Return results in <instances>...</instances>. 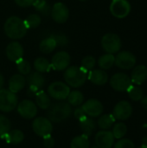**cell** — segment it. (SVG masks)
<instances>
[{
  "label": "cell",
  "instance_id": "6da1fadb",
  "mask_svg": "<svg viewBox=\"0 0 147 148\" xmlns=\"http://www.w3.org/2000/svg\"><path fill=\"white\" fill-rule=\"evenodd\" d=\"M4 32L8 37L13 40H18L23 38L28 30V26L25 20L18 16H10L4 23Z\"/></svg>",
  "mask_w": 147,
  "mask_h": 148
},
{
  "label": "cell",
  "instance_id": "7a4b0ae2",
  "mask_svg": "<svg viewBox=\"0 0 147 148\" xmlns=\"http://www.w3.org/2000/svg\"><path fill=\"white\" fill-rule=\"evenodd\" d=\"M88 73L81 67L70 66L65 69L63 77L67 85L76 88L84 85L88 80Z\"/></svg>",
  "mask_w": 147,
  "mask_h": 148
},
{
  "label": "cell",
  "instance_id": "3957f363",
  "mask_svg": "<svg viewBox=\"0 0 147 148\" xmlns=\"http://www.w3.org/2000/svg\"><path fill=\"white\" fill-rule=\"evenodd\" d=\"M72 108L69 103L68 102H57L48 108L47 117L51 122L60 123L67 119H68L71 115Z\"/></svg>",
  "mask_w": 147,
  "mask_h": 148
},
{
  "label": "cell",
  "instance_id": "277c9868",
  "mask_svg": "<svg viewBox=\"0 0 147 148\" xmlns=\"http://www.w3.org/2000/svg\"><path fill=\"white\" fill-rule=\"evenodd\" d=\"M18 104L16 95L9 89L0 90V111L9 113L13 111Z\"/></svg>",
  "mask_w": 147,
  "mask_h": 148
},
{
  "label": "cell",
  "instance_id": "5b68a950",
  "mask_svg": "<svg viewBox=\"0 0 147 148\" xmlns=\"http://www.w3.org/2000/svg\"><path fill=\"white\" fill-rule=\"evenodd\" d=\"M26 82L29 86L27 90L28 95L30 97H35L36 93L42 90V87L45 85L46 80L44 76L42 75V73L36 71V72L29 73L28 75Z\"/></svg>",
  "mask_w": 147,
  "mask_h": 148
},
{
  "label": "cell",
  "instance_id": "8992f818",
  "mask_svg": "<svg viewBox=\"0 0 147 148\" xmlns=\"http://www.w3.org/2000/svg\"><path fill=\"white\" fill-rule=\"evenodd\" d=\"M69 93V86L62 82H54L48 88V95L49 97L57 101L66 100Z\"/></svg>",
  "mask_w": 147,
  "mask_h": 148
},
{
  "label": "cell",
  "instance_id": "52a82bcc",
  "mask_svg": "<svg viewBox=\"0 0 147 148\" xmlns=\"http://www.w3.org/2000/svg\"><path fill=\"white\" fill-rule=\"evenodd\" d=\"M101 46L108 54H114L120 51L121 48L120 37L114 33H107L101 39Z\"/></svg>",
  "mask_w": 147,
  "mask_h": 148
},
{
  "label": "cell",
  "instance_id": "ba28073f",
  "mask_svg": "<svg viewBox=\"0 0 147 148\" xmlns=\"http://www.w3.org/2000/svg\"><path fill=\"white\" fill-rule=\"evenodd\" d=\"M32 129L37 136L43 138L51 134L53 131V125L48 118L38 117L33 121Z\"/></svg>",
  "mask_w": 147,
  "mask_h": 148
},
{
  "label": "cell",
  "instance_id": "9c48e42d",
  "mask_svg": "<svg viewBox=\"0 0 147 148\" xmlns=\"http://www.w3.org/2000/svg\"><path fill=\"white\" fill-rule=\"evenodd\" d=\"M111 87L118 92L127 91L128 88L133 85L131 78L124 73H117L113 75L110 79Z\"/></svg>",
  "mask_w": 147,
  "mask_h": 148
},
{
  "label": "cell",
  "instance_id": "30bf717a",
  "mask_svg": "<svg viewBox=\"0 0 147 148\" xmlns=\"http://www.w3.org/2000/svg\"><path fill=\"white\" fill-rule=\"evenodd\" d=\"M110 12L117 18H124L131 12V4L127 0H113L110 4Z\"/></svg>",
  "mask_w": 147,
  "mask_h": 148
},
{
  "label": "cell",
  "instance_id": "8fae6325",
  "mask_svg": "<svg viewBox=\"0 0 147 148\" xmlns=\"http://www.w3.org/2000/svg\"><path fill=\"white\" fill-rule=\"evenodd\" d=\"M114 64L122 69H133L136 64L135 56L129 51H121L115 56Z\"/></svg>",
  "mask_w": 147,
  "mask_h": 148
},
{
  "label": "cell",
  "instance_id": "7c38bea8",
  "mask_svg": "<svg viewBox=\"0 0 147 148\" xmlns=\"http://www.w3.org/2000/svg\"><path fill=\"white\" fill-rule=\"evenodd\" d=\"M70 56L66 51H58L56 52L51 59V68L56 71L65 70L70 64Z\"/></svg>",
  "mask_w": 147,
  "mask_h": 148
},
{
  "label": "cell",
  "instance_id": "4fadbf2b",
  "mask_svg": "<svg viewBox=\"0 0 147 148\" xmlns=\"http://www.w3.org/2000/svg\"><path fill=\"white\" fill-rule=\"evenodd\" d=\"M52 19L58 23H64L69 16V10L67 5L63 3H56L53 5L50 11Z\"/></svg>",
  "mask_w": 147,
  "mask_h": 148
},
{
  "label": "cell",
  "instance_id": "5bb4252c",
  "mask_svg": "<svg viewBox=\"0 0 147 148\" xmlns=\"http://www.w3.org/2000/svg\"><path fill=\"white\" fill-rule=\"evenodd\" d=\"M16 109L18 114L24 119H33L37 113V106L32 101L23 100L17 104Z\"/></svg>",
  "mask_w": 147,
  "mask_h": 148
},
{
  "label": "cell",
  "instance_id": "9a60e30c",
  "mask_svg": "<svg viewBox=\"0 0 147 148\" xmlns=\"http://www.w3.org/2000/svg\"><path fill=\"white\" fill-rule=\"evenodd\" d=\"M133 114L132 105L126 101H121L118 102L113 111V115L115 120L118 121H126L131 117Z\"/></svg>",
  "mask_w": 147,
  "mask_h": 148
},
{
  "label": "cell",
  "instance_id": "2e32d148",
  "mask_svg": "<svg viewBox=\"0 0 147 148\" xmlns=\"http://www.w3.org/2000/svg\"><path fill=\"white\" fill-rule=\"evenodd\" d=\"M81 108L84 110L85 114L92 118L100 116L103 112L102 103L96 99H90L87 101Z\"/></svg>",
  "mask_w": 147,
  "mask_h": 148
},
{
  "label": "cell",
  "instance_id": "e0dca14e",
  "mask_svg": "<svg viewBox=\"0 0 147 148\" xmlns=\"http://www.w3.org/2000/svg\"><path fill=\"white\" fill-rule=\"evenodd\" d=\"M5 53H6V56L10 61L16 62L21 58H23L24 52L22 44L18 42L14 41V42H10L7 45Z\"/></svg>",
  "mask_w": 147,
  "mask_h": 148
},
{
  "label": "cell",
  "instance_id": "ac0fdd59",
  "mask_svg": "<svg viewBox=\"0 0 147 148\" xmlns=\"http://www.w3.org/2000/svg\"><path fill=\"white\" fill-rule=\"evenodd\" d=\"M95 143L98 148H111L114 143V137L111 131L102 130L95 135Z\"/></svg>",
  "mask_w": 147,
  "mask_h": 148
},
{
  "label": "cell",
  "instance_id": "d6986e66",
  "mask_svg": "<svg viewBox=\"0 0 147 148\" xmlns=\"http://www.w3.org/2000/svg\"><path fill=\"white\" fill-rule=\"evenodd\" d=\"M88 79L94 85L102 86L108 81V75L103 69H93L88 72Z\"/></svg>",
  "mask_w": 147,
  "mask_h": 148
},
{
  "label": "cell",
  "instance_id": "ffe728a7",
  "mask_svg": "<svg viewBox=\"0 0 147 148\" xmlns=\"http://www.w3.org/2000/svg\"><path fill=\"white\" fill-rule=\"evenodd\" d=\"M131 81L136 85L143 84L147 79V67L145 65L136 66L131 75Z\"/></svg>",
  "mask_w": 147,
  "mask_h": 148
},
{
  "label": "cell",
  "instance_id": "44dd1931",
  "mask_svg": "<svg viewBox=\"0 0 147 148\" xmlns=\"http://www.w3.org/2000/svg\"><path fill=\"white\" fill-rule=\"evenodd\" d=\"M26 84V79L23 75L17 74L10 77L9 81V90L16 94L20 92Z\"/></svg>",
  "mask_w": 147,
  "mask_h": 148
},
{
  "label": "cell",
  "instance_id": "7402d4cb",
  "mask_svg": "<svg viewBox=\"0 0 147 148\" xmlns=\"http://www.w3.org/2000/svg\"><path fill=\"white\" fill-rule=\"evenodd\" d=\"M2 139L5 140V141L9 144L17 145L23 140L24 134L21 130L14 129V130H10Z\"/></svg>",
  "mask_w": 147,
  "mask_h": 148
},
{
  "label": "cell",
  "instance_id": "603a6c76",
  "mask_svg": "<svg viewBox=\"0 0 147 148\" xmlns=\"http://www.w3.org/2000/svg\"><path fill=\"white\" fill-rule=\"evenodd\" d=\"M80 127L83 133V134L87 135L88 137L92 135L96 128V123L92 117L87 116L83 120L80 121Z\"/></svg>",
  "mask_w": 147,
  "mask_h": 148
},
{
  "label": "cell",
  "instance_id": "cb8c5ba5",
  "mask_svg": "<svg viewBox=\"0 0 147 148\" xmlns=\"http://www.w3.org/2000/svg\"><path fill=\"white\" fill-rule=\"evenodd\" d=\"M36 106L39 107L40 108L42 109H48L50 105H51V101H50V97L49 95L45 93L44 91L42 90H40L36 93Z\"/></svg>",
  "mask_w": 147,
  "mask_h": 148
},
{
  "label": "cell",
  "instance_id": "d4e9b609",
  "mask_svg": "<svg viewBox=\"0 0 147 148\" xmlns=\"http://www.w3.org/2000/svg\"><path fill=\"white\" fill-rule=\"evenodd\" d=\"M56 42L55 41L49 36H47L46 38L42 39L39 44V49L40 51L42 52L43 54H49L55 50L56 48Z\"/></svg>",
  "mask_w": 147,
  "mask_h": 148
},
{
  "label": "cell",
  "instance_id": "484cf974",
  "mask_svg": "<svg viewBox=\"0 0 147 148\" xmlns=\"http://www.w3.org/2000/svg\"><path fill=\"white\" fill-rule=\"evenodd\" d=\"M114 61H115V56L113 54L107 53L105 55H102L99 58L98 65L103 70L109 69H111L114 65Z\"/></svg>",
  "mask_w": 147,
  "mask_h": 148
},
{
  "label": "cell",
  "instance_id": "4316f807",
  "mask_svg": "<svg viewBox=\"0 0 147 148\" xmlns=\"http://www.w3.org/2000/svg\"><path fill=\"white\" fill-rule=\"evenodd\" d=\"M34 68L36 71L39 73H47L49 72L51 68V64L48 59L44 57H38L34 62Z\"/></svg>",
  "mask_w": 147,
  "mask_h": 148
},
{
  "label": "cell",
  "instance_id": "83f0119b",
  "mask_svg": "<svg viewBox=\"0 0 147 148\" xmlns=\"http://www.w3.org/2000/svg\"><path fill=\"white\" fill-rule=\"evenodd\" d=\"M67 100H68V103H69L70 106L79 107L84 101V95L81 91L74 90V91H71L69 93Z\"/></svg>",
  "mask_w": 147,
  "mask_h": 148
},
{
  "label": "cell",
  "instance_id": "f1b7e54d",
  "mask_svg": "<svg viewBox=\"0 0 147 148\" xmlns=\"http://www.w3.org/2000/svg\"><path fill=\"white\" fill-rule=\"evenodd\" d=\"M115 122V118L112 114H103L98 120V126L102 130H107L112 127Z\"/></svg>",
  "mask_w": 147,
  "mask_h": 148
},
{
  "label": "cell",
  "instance_id": "f546056e",
  "mask_svg": "<svg viewBox=\"0 0 147 148\" xmlns=\"http://www.w3.org/2000/svg\"><path fill=\"white\" fill-rule=\"evenodd\" d=\"M89 146L88 137L85 134L75 137L70 143V148H89Z\"/></svg>",
  "mask_w": 147,
  "mask_h": 148
},
{
  "label": "cell",
  "instance_id": "4dcf8cb0",
  "mask_svg": "<svg viewBox=\"0 0 147 148\" xmlns=\"http://www.w3.org/2000/svg\"><path fill=\"white\" fill-rule=\"evenodd\" d=\"M33 6L40 14H42L44 16H48L50 14L51 7L46 0H36Z\"/></svg>",
  "mask_w": 147,
  "mask_h": 148
},
{
  "label": "cell",
  "instance_id": "1f68e13d",
  "mask_svg": "<svg viewBox=\"0 0 147 148\" xmlns=\"http://www.w3.org/2000/svg\"><path fill=\"white\" fill-rule=\"evenodd\" d=\"M130 99L133 101H139L144 97V92L141 88L132 85L127 90Z\"/></svg>",
  "mask_w": 147,
  "mask_h": 148
},
{
  "label": "cell",
  "instance_id": "d6a6232c",
  "mask_svg": "<svg viewBox=\"0 0 147 148\" xmlns=\"http://www.w3.org/2000/svg\"><path fill=\"white\" fill-rule=\"evenodd\" d=\"M114 139H118L120 140L122 139L127 133V127L126 126V124H124L123 122H119L117 124H115L113 127V131H112Z\"/></svg>",
  "mask_w": 147,
  "mask_h": 148
},
{
  "label": "cell",
  "instance_id": "836d02e7",
  "mask_svg": "<svg viewBox=\"0 0 147 148\" xmlns=\"http://www.w3.org/2000/svg\"><path fill=\"white\" fill-rule=\"evenodd\" d=\"M15 63H16V69H17L18 72L20 73V75H29L30 73L31 66H30L29 62L27 60H25L23 58H21L17 62H16Z\"/></svg>",
  "mask_w": 147,
  "mask_h": 148
},
{
  "label": "cell",
  "instance_id": "e575fe53",
  "mask_svg": "<svg viewBox=\"0 0 147 148\" xmlns=\"http://www.w3.org/2000/svg\"><path fill=\"white\" fill-rule=\"evenodd\" d=\"M42 22V18L38 14H30L25 19V23L28 26V29H35L37 28Z\"/></svg>",
  "mask_w": 147,
  "mask_h": 148
},
{
  "label": "cell",
  "instance_id": "d590c367",
  "mask_svg": "<svg viewBox=\"0 0 147 148\" xmlns=\"http://www.w3.org/2000/svg\"><path fill=\"white\" fill-rule=\"evenodd\" d=\"M96 64V60L93 56H87L81 60V68L85 69L88 73L94 69Z\"/></svg>",
  "mask_w": 147,
  "mask_h": 148
},
{
  "label": "cell",
  "instance_id": "8d00e7d4",
  "mask_svg": "<svg viewBox=\"0 0 147 148\" xmlns=\"http://www.w3.org/2000/svg\"><path fill=\"white\" fill-rule=\"evenodd\" d=\"M10 120L4 115H0V138H3L10 130Z\"/></svg>",
  "mask_w": 147,
  "mask_h": 148
},
{
  "label": "cell",
  "instance_id": "74e56055",
  "mask_svg": "<svg viewBox=\"0 0 147 148\" xmlns=\"http://www.w3.org/2000/svg\"><path fill=\"white\" fill-rule=\"evenodd\" d=\"M49 37H52L55 42L57 46H66L68 43V38L65 34L62 33H50V35L49 36Z\"/></svg>",
  "mask_w": 147,
  "mask_h": 148
},
{
  "label": "cell",
  "instance_id": "f35d334b",
  "mask_svg": "<svg viewBox=\"0 0 147 148\" xmlns=\"http://www.w3.org/2000/svg\"><path fill=\"white\" fill-rule=\"evenodd\" d=\"M114 148H135L134 143L128 139H120L114 145Z\"/></svg>",
  "mask_w": 147,
  "mask_h": 148
},
{
  "label": "cell",
  "instance_id": "ab89813d",
  "mask_svg": "<svg viewBox=\"0 0 147 148\" xmlns=\"http://www.w3.org/2000/svg\"><path fill=\"white\" fill-rule=\"evenodd\" d=\"M74 116H75V118L77 121H81V120H83V119H84L85 117H87L88 115L85 114V112H84V110L82 109L81 107V108L77 107V108L75 109V111H74Z\"/></svg>",
  "mask_w": 147,
  "mask_h": 148
},
{
  "label": "cell",
  "instance_id": "60d3db41",
  "mask_svg": "<svg viewBox=\"0 0 147 148\" xmlns=\"http://www.w3.org/2000/svg\"><path fill=\"white\" fill-rule=\"evenodd\" d=\"M43 139V146L46 148H53L55 146V140L51 135H48L42 138Z\"/></svg>",
  "mask_w": 147,
  "mask_h": 148
},
{
  "label": "cell",
  "instance_id": "b9f144b4",
  "mask_svg": "<svg viewBox=\"0 0 147 148\" xmlns=\"http://www.w3.org/2000/svg\"><path fill=\"white\" fill-rule=\"evenodd\" d=\"M14 1L18 6L23 7V8L31 6L36 2V0H14Z\"/></svg>",
  "mask_w": 147,
  "mask_h": 148
},
{
  "label": "cell",
  "instance_id": "7bdbcfd3",
  "mask_svg": "<svg viewBox=\"0 0 147 148\" xmlns=\"http://www.w3.org/2000/svg\"><path fill=\"white\" fill-rule=\"evenodd\" d=\"M141 105H142V107L146 109V110H147V96H146V97H143L142 99H141Z\"/></svg>",
  "mask_w": 147,
  "mask_h": 148
},
{
  "label": "cell",
  "instance_id": "ee69618b",
  "mask_svg": "<svg viewBox=\"0 0 147 148\" xmlns=\"http://www.w3.org/2000/svg\"><path fill=\"white\" fill-rule=\"evenodd\" d=\"M3 84H4V79H3V75H2V74H0V90L3 88Z\"/></svg>",
  "mask_w": 147,
  "mask_h": 148
},
{
  "label": "cell",
  "instance_id": "f6af8a7d",
  "mask_svg": "<svg viewBox=\"0 0 147 148\" xmlns=\"http://www.w3.org/2000/svg\"><path fill=\"white\" fill-rule=\"evenodd\" d=\"M142 146L147 147V136L144 137V138L142 139Z\"/></svg>",
  "mask_w": 147,
  "mask_h": 148
},
{
  "label": "cell",
  "instance_id": "bcb514c9",
  "mask_svg": "<svg viewBox=\"0 0 147 148\" xmlns=\"http://www.w3.org/2000/svg\"><path fill=\"white\" fill-rule=\"evenodd\" d=\"M139 148H147V147H144V146H142V147H140Z\"/></svg>",
  "mask_w": 147,
  "mask_h": 148
},
{
  "label": "cell",
  "instance_id": "7dc6e473",
  "mask_svg": "<svg viewBox=\"0 0 147 148\" xmlns=\"http://www.w3.org/2000/svg\"><path fill=\"white\" fill-rule=\"evenodd\" d=\"M80 1H87V0H80Z\"/></svg>",
  "mask_w": 147,
  "mask_h": 148
},
{
  "label": "cell",
  "instance_id": "c3c4849f",
  "mask_svg": "<svg viewBox=\"0 0 147 148\" xmlns=\"http://www.w3.org/2000/svg\"><path fill=\"white\" fill-rule=\"evenodd\" d=\"M92 148H98V147H92Z\"/></svg>",
  "mask_w": 147,
  "mask_h": 148
}]
</instances>
